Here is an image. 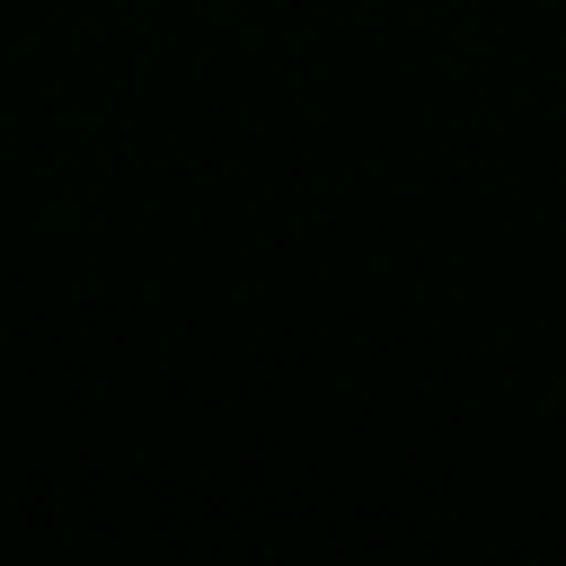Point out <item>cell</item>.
Returning <instances> with one entry per match:
<instances>
[]
</instances>
